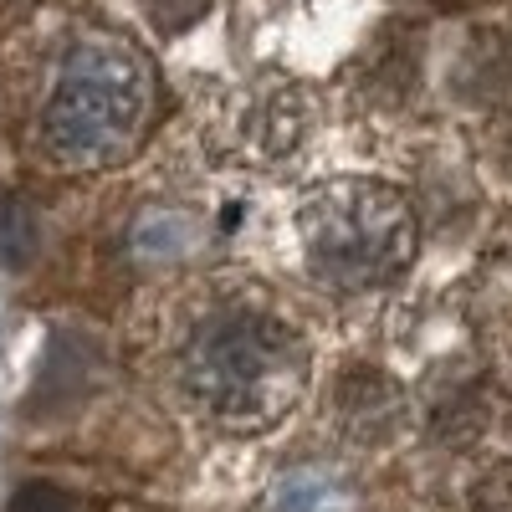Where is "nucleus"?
Instances as JSON below:
<instances>
[{"label":"nucleus","mask_w":512,"mask_h":512,"mask_svg":"<svg viewBox=\"0 0 512 512\" xmlns=\"http://www.w3.org/2000/svg\"><path fill=\"white\" fill-rule=\"evenodd\" d=\"M195 246V221L175 216V210H159V216H144L134 231V251L149 256V262H164V256H185Z\"/></svg>","instance_id":"nucleus-6"},{"label":"nucleus","mask_w":512,"mask_h":512,"mask_svg":"<svg viewBox=\"0 0 512 512\" xmlns=\"http://www.w3.org/2000/svg\"><path fill=\"white\" fill-rule=\"evenodd\" d=\"M149 11H154V21L164 31H180V26H190L205 11V0H149Z\"/></svg>","instance_id":"nucleus-9"},{"label":"nucleus","mask_w":512,"mask_h":512,"mask_svg":"<svg viewBox=\"0 0 512 512\" xmlns=\"http://www.w3.org/2000/svg\"><path fill=\"white\" fill-rule=\"evenodd\" d=\"M272 512H349V487L333 472L303 466V472H287L272 487Z\"/></svg>","instance_id":"nucleus-5"},{"label":"nucleus","mask_w":512,"mask_h":512,"mask_svg":"<svg viewBox=\"0 0 512 512\" xmlns=\"http://www.w3.org/2000/svg\"><path fill=\"white\" fill-rule=\"evenodd\" d=\"M303 262L323 287L369 292L405 272L415 251V221L400 190L374 180H344L318 190L297 210Z\"/></svg>","instance_id":"nucleus-2"},{"label":"nucleus","mask_w":512,"mask_h":512,"mask_svg":"<svg viewBox=\"0 0 512 512\" xmlns=\"http://www.w3.org/2000/svg\"><path fill=\"white\" fill-rule=\"evenodd\" d=\"M41 226H36V210L26 200H0V262L6 267H26L36 256Z\"/></svg>","instance_id":"nucleus-7"},{"label":"nucleus","mask_w":512,"mask_h":512,"mask_svg":"<svg viewBox=\"0 0 512 512\" xmlns=\"http://www.w3.org/2000/svg\"><path fill=\"white\" fill-rule=\"evenodd\" d=\"M6 512H82V502H77L72 492L52 487V482H31V487H21V492L11 497Z\"/></svg>","instance_id":"nucleus-8"},{"label":"nucleus","mask_w":512,"mask_h":512,"mask_svg":"<svg viewBox=\"0 0 512 512\" xmlns=\"http://www.w3.org/2000/svg\"><path fill=\"white\" fill-rule=\"evenodd\" d=\"M338 420H344L354 436H364V441L390 436L395 420H400L395 384L384 379V374H354V379L344 384V400H338Z\"/></svg>","instance_id":"nucleus-4"},{"label":"nucleus","mask_w":512,"mask_h":512,"mask_svg":"<svg viewBox=\"0 0 512 512\" xmlns=\"http://www.w3.org/2000/svg\"><path fill=\"white\" fill-rule=\"evenodd\" d=\"M149 113V67L118 41H77L41 118L47 149L62 164H113L139 139Z\"/></svg>","instance_id":"nucleus-3"},{"label":"nucleus","mask_w":512,"mask_h":512,"mask_svg":"<svg viewBox=\"0 0 512 512\" xmlns=\"http://www.w3.org/2000/svg\"><path fill=\"white\" fill-rule=\"evenodd\" d=\"M303 374V333L251 303L216 308L185 344V390L226 425H272L303 395Z\"/></svg>","instance_id":"nucleus-1"}]
</instances>
